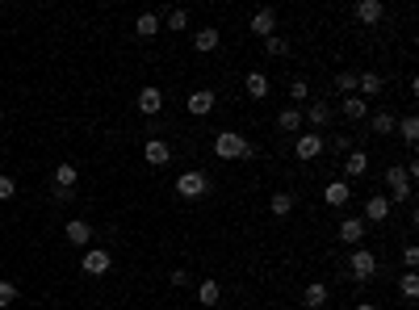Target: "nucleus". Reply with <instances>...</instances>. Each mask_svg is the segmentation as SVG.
Wrapping results in <instances>:
<instances>
[{"label": "nucleus", "instance_id": "b1692460", "mask_svg": "<svg viewBox=\"0 0 419 310\" xmlns=\"http://www.w3.org/2000/svg\"><path fill=\"white\" fill-rule=\"evenodd\" d=\"M197 302H201L205 310H210V306H218V302H223V285H218L214 277L201 281V285H197Z\"/></svg>", "mask_w": 419, "mask_h": 310}, {"label": "nucleus", "instance_id": "f8f14e48", "mask_svg": "<svg viewBox=\"0 0 419 310\" xmlns=\"http://www.w3.org/2000/svg\"><path fill=\"white\" fill-rule=\"evenodd\" d=\"M247 30H252L256 38H273V34H277V9H256L252 21H247Z\"/></svg>", "mask_w": 419, "mask_h": 310}, {"label": "nucleus", "instance_id": "2f4dec72", "mask_svg": "<svg viewBox=\"0 0 419 310\" xmlns=\"http://www.w3.org/2000/svg\"><path fill=\"white\" fill-rule=\"evenodd\" d=\"M336 88H340L344 96H352V92H356V72H336Z\"/></svg>", "mask_w": 419, "mask_h": 310}, {"label": "nucleus", "instance_id": "6e6552de", "mask_svg": "<svg viewBox=\"0 0 419 310\" xmlns=\"http://www.w3.org/2000/svg\"><path fill=\"white\" fill-rule=\"evenodd\" d=\"M214 105H218V96L210 92V88H193V92H189V101H185V110H189L193 118H205V114H214Z\"/></svg>", "mask_w": 419, "mask_h": 310}, {"label": "nucleus", "instance_id": "a878e982", "mask_svg": "<svg viewBox=\"0 0 419 310\" xmlns=\"http://www.w3.org/2000/svg\"><path fill=\"white\" fill-rule=\"evenodd\" d=\"M302 122H306V118H302V110H298V105H289V110H281V114H277V126H281L285 134H298V130H302Z\"/></svg>", "mask_w": 419, "mask_h": 310}, {"label": "nucleus", "instance_id": "7c9ffc66", "mask_svg": "<svg viewBox=\"0 0 419 310\" xmlns=\"http://www.w3.org/2000/svg\"><path fill=\"white\" fill-rule=\"evenodd\" d=\"M398 293H402L407 302H415V298H419V277H415V273H402V281H398Z\"/></svg>", "mask_w": 419, "mask_h": 310}, {"label": "nucleus", "instance_id": "20e7f679", "mask_svg": "<svg viewBox=\"0 0 419 310\" xmlns=\"http://www.w3.org/2000/svg\"><path fill=\"white\" fill-rule=\"evenodd\" d=\"M386 189H390V201H411L415 197V180L402 172V164L386 168Z\"/></svg>", "mask_w": 419, "mask_h": 310}, {"label": "nucleus", "instance_id": "f257e3e1", "mask_svg": "<svg viewBox=\"0 0 419 310\" xmlns=\"http://www.w3.org/2000/svg\"><path fill=\"white\" fill-rule=\"evenodd\" d=\"M214 155L218 160H256V147L235 130H218L214 134Z\"/></svg>", "mask_w": 419, "mask_h": 310}, {"label": "nucleus", "instance_id": "412c9836", "mask_svg": "<svg viewBox=\"0 0 419 310\" xmlns=\"http://www.w3.org/2000/svg\"><path fill=\"white\" fill-rule=\"evenodd\" d=\"M302 306H306V310H323V306H327V285H323V281H310L306 293H302Z\"/></svg>", "mask_w": 419, "mask_h": 310}, {"label": "nucleus", "instance_id": "7ed1b4c3", "mask_svg": "<svg viewBox=\"0 0 419 310\" xmlns=\"http://www.w3.org/2000/svg\"><path fill=\"white\" fill-rule=\"evenodd\" d=\"M176 193H181L185 201H201V197L210 193V176H205L201 168H189V172L176 176Z\"/></svg>", "mask_w": 419, "mask_h": 310}, {"label": "nucleus", "instance_id": "f3484780", "mask_svg": "<svg viewBox=\"0 0 419 310\" xmlns=\"http://www.w3.org/2000/svg\"><path fill=\"white\" fill-rule=\"evenodd\" d=\"M323 201L331 205V210H340V205H348V201H352V185H348V180H327Z\"/></svg>", "mask_w": 419, "mask_h": 310}, {"label": "nucleus", "instance_id": "a19ab883", "mask_svg": "<svg viewBox=\"0 0 419 310\" xmlns=\"http://www.w3.org/2000/svg\"><path fill=\"white\" fill-rule=\"evenodd\" d=\"M352 310H378V306H374V302H356Z\"/></svg>", "mask_w": 419, "mask_h": 310}, {"label": "nucleus", "instance_id": "ea45409f", "mask_svg": "<svg viewBox=\"0 0 419 310\" xmlns=\"http://www.w3.org/2000/svg\"><path fill=\"white\" fill-rule=\"evenodd\" d=\"M55 197H59V205H68V201H76V189H55Z\"/></svg>", "mask_w": 419, "mask_h": 310}, {"label": "nucleus", "instance_id": "1a4fd4ad", "mask_svg": "<svg viewBox=\"0 0 419 310\" xmlns=\"http://www.w3.org/2000/svg\"><path fill=\"white\" fill-rule=\"evenodd\" d=\"M365 235H369V223H365V218H344V223H340V243L365 247Z\"/></svg>", "mask_w": 419, "mask_h": 310}, {"label": "nucleus", "instance_id": "72a5a7b5", "mask_svg": "<svg viewBox=\"0 0 419 310\" xmlns=\"http://www.w3.org/2000/svg\"><path fill=\"white\" fill-rule=\"evenodd\" d=\"M265 50H269V55H285V50H289V42H285L281 34H273V38H265Z\"/></svg>", "mask_w": 419, "mask_h": 310}, {"label": "nucleus", "instance_id": "c9c22d12", "mask_svg": "<svg viewBox=\"0 0 419 310\" xmlns=\"http://www.w3.org/2000/svg\"><path fill=\"white\" fill-rule=\"evenodd\" d=\"M289 96H294V101H306V96H310V84H306V80H294V84H289Z\"/></svg>", "mask_w": 419, "mask_h": 310}, {"label": "nucleus", "instance_id": "2eb2a0df", "mask_svg": "<svg viewBox=\"0 0 419 310\" xmlns=\"http://www.w3.org/2000/svg\"><path fill=\"white\" fill-rule=\"evenodd\" d=\"M63 239H68L72 247H92V223H84V218H72V223L63 227Z\"/></svg>", "mask_w": 419, "mask_h": 310}, {"label": "nucleus", "instance_id": "0eeeda50", "mask_svg": "<svg viewBox=\"0 0 419 310\" xmlns=\"http://www.w3.org/2000/svg\"><path fill=\"white\" fill-rule=\"evenodd\" d=\"M340 172H344V180H365V176H369V155H365L360 147L348 151L344 164H340Z\"/></svg>", "mask_w": 419, "mask_h": 310}, {"label": "nucleus", "instance_id": "39448f33", "mask_svg": "<svg viewBox=\"0 0 419 310\" xmlns=\"http://www.w3.org/2000/svg\"><path fill=\"white\" fill-rule=\"evenodd\" d=\"M80 269L88 273V277H105L114 269V256L105 251V247H84V260H80Z\"/></svg>", "mask_w": 419, "mask_h": 310}, {"label": "nucleus", "instance_id": "cd10ccee", "mask_svg": "<svg viewBox=\"0 0 419 310\" xmlns=\"http://www.w3.org/2000/svg\"><path fill=\"white\" fill-rule=\"evenodd\" d=\"M269 210H273L277 218H285V214L294 210V193H273V197H269Z\"/></svg>", "mask_w": 419, "mask_h": 310}, {"label": "nucleus", "instance_id": "6ab92c4d", "mask_svg": "<svg viewBox=\"0 0 419 310\" xmlns=\"http://www.w3.org/2000/svg\"><path fill=\"white\" fill-rule=\"evenodd\" d=\"M302 118H306L314 130H327V126H331V105H327V101H310Z\"/></svg>", "mask_w": 419, "mask_h": 310}, {"label": "nucleus", "instance_id": "aec40b11", "mask_svg": "<svg viewBox=\"0 0 419 310\" xmlns=\"http://www.w3.org/2000/svg\"><path fill=\"white\" fill-rule=\"evenodd\" d=\"M193 50H197V55H210V50H218V30H214V25H201V30L193 34Z\"/></svg>", "mask_w": 419, "mask_h": 310}, {"label": "nucleus", "instance_id": "4468645a", "mask_svg": "<svg viewBox=\"0 0 419 310\" xmlns=\"http://www.w3.org/2000/svg\"><path fill=\"white\" fill-rule=\"evenodd\" d=\"M143 160H147L151 168H164V164L172 160V147H168V138H147V147H143Z\"/></svg>", "mask_w": 419, "mask_h": 310}, {"label": "nucleus", "instance_id": "f704fd0d", "mask_svg": "<svg viewBox=\"0 0 419 310\" xmlns=\"http://www.w3.org/2000/svg\"><path fill=\"white\" fill-rule=\"evenodd\" d=\"M402 265H407V273H415V265H419V247H415V243L402 247Z\"/></svg>", "mask_w": 419, "mask_h": 310}, {"label": "nucleus", "instance_id": "9b49d317", "mask_svg": "<svg viewBox=\"0 0 419 310\" xmlns=\"http://www.w3.org/2000/svg\"><path fill=\"white\" fill-rule=\"evenodd\" d=\"M360 214H365V223H386V218H390V197H386V193H374V197H365Z\"/></svg>", "mask_w": 419, "mask_h": 310}, {"label": "nucleus", "instance_id": "ddd939ff", "mask_svg": "<svg viewBox=\"0 0 419 310\" xmlns=\"http://www.w3.org/2000/svg\"><path fill=\"white\" fill-rule=\"evenodd\" d=\"M352 17H356L360 25H378V21L386 17V5H382V0H356V5H352Z\"/></svg>", "mask_w": 419, "mask_h": 310}, {"label": "nucleus", "instance_id": "9d476101", "mask_svg": "<svg viewBox=\"0 0 419 310\" xmlns=\"http://www.w3.org/2000/svg\"><path fill=\"white\" fill-rule=\"evenodd\" d=\"M134 105H139V114H147V118H155L164 110V92L155 88V84H147V88H139V96H134Z\"/></svg>", "mask_w": 419, "mask_h": 310}, {"label": "nucleus", "instance_id": "473e14b6", "mask_svg": "<svg viewBox=\"0 0 419 310\" xmlns=\"http://www.w3.org/2000/svg\"><path fill=\"white\" fill-rule=\"evenodd\" d=\"M17 302V285L13 281H0V310H9Z\"/></svg>", "mask_w": 419, "mask_h": 310}, {"label": "nucleus", "instance_id": "4c0bfd02", "mask_svg": "<svg viewBox=\"0 0 419 310\" xmlns=\"http://www.w3.org/2000/svg\"><path fill=\"white\" fill-rule=\"evenodd\" d=\"M17 193V185H13V176H0V201H9Z\"/></svg>", "mask_w": 419, "mask_h": 310}, {"label": "nucleus", "instance_id": "c756f323", "mask_svg": "<svg viewBox=\"0 0 419 310\" xmlns=\"http://www.w3.org/2000/svg\"><path fill=\"white\" fill-rule=\"evenodd\" d=\"M164 25H168L172 34H185V30H189V13H185V9H168V17H164Z\"/></svg>", "mask_w": 419, "mask_h": 310}, {"label": "nucleus", "instance_id": "5701e85b", "mask_svg": "<svg viewBox=\"0 0 419 310\" xmlns=\"http://www.w3.org/2000/svg\"><path fill=\"white\" fill-rule=\"evenodd\" d=\"M243 88H247V96H252V101H265V96H269V76H265V72H247Z\"/></svg>", "mask_w": 419, "mask_h": 310}, {"label": "nucleus", "instance_id": "58836bf2", "mask_svg": "<svg viewBox=\"0 0 419 310\" xmlns=\"http://www.w3.org/2000/svg\"><path fill=\"white\" fill-rule=\"evenodd\" d=\"M172 285L185 289V285H189V269H172Z\"/></svg>", "mask_w": 419, "mask_h": 310}, {"label": "nucleus", "instance_id": "f03ea898", "mask_svg": "<svg viewBox=\"0 0 419 310\" xmlns=\"http://www.w3.org/2000/svg\"><path fill=\"white\" fill-rule=\"evenodd\" d=\"M348 273H352V281H374L378 277V256L369 251V247H352V256H348Z\"/></svg>", "mask_w": 419, "mask_h": 310}, {"label": "nucleus", "instance_id": "423d86ee", "mask_svg": "<svg viewBox=\"0 0 419 310\" xmlns=\"http://www.w3.org/2000/svg\"><path fill=\"white\" fill-rule=\"evenodd\" d=\"M323 147H327L323 134H294V155H298V160H319Z\"/></svg>", "mask_w": 419, "mask_h": 310}, {"label": "nucleus", "instance_id": "393cba45", "mask_svg": "<svg viewBox=\"0 0 419 310\" xmlns=\"http://www.w3.org/2000/svg\"><path fill=\"white\" fill-rule=\"evenodd\" d=\"M160 34V13H139V21H134V38H155Z\"/></svg>", "mask_w": 419, "mask_h": 310}, {"label": "nucleus", "instance_id": "c85d7f7f", "mask_svg": "<svg viewBox=\"0 0 419 310\" xmlns=\"http://www.w3.org/2000/svg\"><path fill=\"white\" fill-rule=\"evenodd\" d=\"M76 180H80V172L72 164H59L55 168V189H76Z\"/></svg>", "mask_w": 419, "mask_h": 310}, {"label": "nucleus", "instance_id": "e433bc0d", "mask_svg": "<svg viewBox=\"0 0 419 310\" xmlns=\"http://www.w3.org/2000/svg\"><path fill=\"white\" fill-rule=\"evenodd\" d=\"M331 147H336V151H340V155H348V151H356V147H352V138H348V134H336V138H331Z\"/></svg>", "mask_w": 419, "mask_h": 310}, {"label": "nucleus", "instance_id": "bb28decb", "mask_svg": "<svg viewBox=\"0 0 419 310\" xmlns=\"http://www.w3.org/2000/svg\"><path fill=\"white\" fill-rule=\"evenodd\" d=\"M365 122H369V130H374V134H390L398 118H394L390 110H378V114H369V118H365Z\"/></svg>", "mask_w": 419, "mask_h": 310}, {"label": "nucleus", "instance_id": "dca6fc26", "mask_svg": "<svg viewBox=\"0 0 419 310\" xmlns=\"http://www.w3.org/2000/svg\"><path fill=\"white\" fill-rule=\"evenodd\" d=\"M382 88H386V80L378 72H356V96L374 101V96H382Z\"/></svg>", "mask_w": 419, "mask_h": 310}, {"label": "nucleus", "instance_id": "a211bd4d", "mask_svg": "<svg viewBox=\"0 0 419 310\" xmlns=\"http://www.w3.org/2000/svg\"><path fill=\"white\" fill-rule=\"evenodd\" d=\"M340 114H344L348 122H365V118H369V101L352 92V96H344V101H340Z\"/></svg>", "mask_w": 419, "mask_h": 310}, {"label": "nucleus", "instance_id": "4be33fe9", "mask_svg": "<svg viewBox=\"0 0 419 310\" xmlns=\"http://www.w3.org/2000/svg\"><path fill=\"white\" fill-rule=\"evenodd\" d=\"M394 126H398V138L415 151V147H419V118H415V114H407V118H398Z\"/></svg>", "mask_w": 419, "mask_h": 310}]
</instances>
